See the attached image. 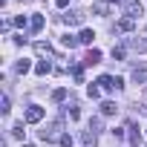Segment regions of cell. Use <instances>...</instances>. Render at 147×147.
Instances as JSON below:
<instances>
[{
	"label": "cell",
	"mask_w": 147,
	"mask_h": 147,
	"mask_svg": "<svg viewBox=\"0 0 147 147\" xmlns=\"http://www.w3.org/2000/svg\"><path fill=\"white\" fill-rule=\"evenodd\" d=\"M52 101H58V104L66 101V90H55V92H52Z\"/></svg>",
	"instance_id": "22"
},
{
	"label": "cell",
	"mask_w": 147,
	"mask_h": 147,
	"mask_svg": "<svg viewBox=\"0 0 147 147\" xmlns=\"http://www.w3.org/2000/svg\"><path fill=\"white\" fill-rule=\"evenodd\" d=\"M124 15H127L130 20H138V18L144 15V6L138 3V0H124Z\"/></svg>",
	"instance_id": "2"
},
{
	"label": "cell",
	"mask_w": 147,
	"mask_h": 147,
	"mask_svg": "<svg viewBox=\"0 0 147 147\" xmlns=\"http://www.w3.org/2000/svg\"><path fill=\"white\" fill-rule=\"evenodd\" d=\"M107 3H118V0H107Z\"/></svg>",
	"instance_id": "29"
},
{
	"label": "cell",
	"mask_w": 147,
	"mask_h": 147,
	"mask_svg": "<svg viewBox=\"0 0 147 147\" xmlns=\"http://www.w3.org/2000/svg\"><path fill=\"white\" fill-rule=\"evenodd\" d=\"M87 95H90V98H101V87L90 84V87H87Z\"/></svg>",
	"instance_id": "18"
},
{
	"label": "cell",
	"mask_w": 147,
	"mask_h": 147,
	"mask_svg": "<svg viewBox=\"0 0 147 147\" xmlns=\"http://www.w3.org/2000/svg\"><path fill=\"white\" fill-rule=\"evenodd\" d=\"M133 81H136V84L147 81V69H133Z\"/></svg>",
	"instance_id": "14"
},
{
	"label": "cell",
	"mask_w": 147,
	"mask_h": 147,
	"mask_svg": "<svg viewBox=\"0 0 147 147\" xmlns=\"http://www.w3.org/2000/svg\"><path fill=\"white\" fill-rule=\"evenodd\" d=\"M113 58L121 61V58H124V46H113Z\"/></svg>",
	"instance_id": "24"
},
{
	"label": "cell",
	"mask_w": 147,
	"mask_h": 147,
	"mask_svg": "<svg viewBox=\"0 0 147 147\" xmlns=\"http://www.w3.org/2000/svg\"><path fill=\"white\" fill-rule=\"evenodd\" d=\"M55 6H61V9H63V6H69V0H55Z\"/></svg>",
	"instance_id": "28"
},
{
	"label": "cell",
	"mask_w": 147,
	"mask_h": 147,
	"mask_svg": "<svg viewBox=\"0 0 147 147\" xmlns=\"http://www.w3.org/2000/svg\"><path fill=\"white\" fill-rule=\"evenodd\" d=\"M43 23H46V20H43V15H32V23H29V32H35V35H38V32L43 29Z\"/></svg>",
	"instance_id": "6"
},
{
	"label": "cell",
	"mask_w": 147,
	"mask_h": 147,
	"mask_svg": "<svg viewBox=\"0 0 147 147\" xmlns=\"http://www.w3.org/2000/svg\"><path fill=\"white\" fill-rule=\"evenodd\" d=\"M98 61H101V52H98V49H90V52H87V58H84V63H87V66H92V63H98Z\"/></svg>",
	"instance_id": "9"
},
{
	"label": "cell",
	"mask_w": 147,
	"mask_h": 147,
	"mask_svg": "<svg viewBox=\"0 0 147 147\" xmlns=\"http://www.w3.org/2000/svg\"><path fill=\"white\" fill-rule=\"evenodd\" d=\"M23 133H26V130H23V121H18V124L12 127V136H15V138H23Z\"/></svg>",
	"instance_id": "19"
},
{
	"label": "cell",
	"mask_w": 147,
	"mask_h": 147,
	"mask_svg": "<svg viewBox=\"0 0 147 147\" xmlns=\"http://www.w3.org/2000/svg\"><path fill=\"white\" fill-rule=\"evenodd\" d=\"M35 49H38V52H46V55H52V46H49V43H43V40H38V43H35Z\"/></svg>",
	"instance_id": "21"
},
{
	"label": "cell",
	"mask_w": 147,
	"mask_h": 147,
	"mask_svg": "<svg viewBox=\"0 0 147 147\" xmlns=\"http://www.w3.org/2000/svg\"><path fill=\"white\" fill-rule=\"evenodd\" d=\"M61 43H63V46H66V49H72V46H78V43H81V40H78V38H75V35H63V38H61Z\"/></svg>",
	"instance_id": "13"
},
{
	"label": "cell",
	"mask_w": 147,
	"mask_h": 147,
	"mask_svg": "<svg viewBox=\"0 0 147 147\" xmlns=\"http://www.w3.org/2000/svg\"><path fill=\"white\" fill-rule=\"evenodd\" d=\"M98 84H101V90H107V92H118V90H124V81H121V78H113V75H101Z\"/></svg>",
	"instance_id": "1"
},
{
	"label": "cell",
	"mask_w": 147,
	"mask_h": 147,
	"mask_svg": "<svg viewBox=\"0 0 147 147\" xmlns=\"http://www.w3.org/2000/svg\"><path fill=\"white\" fill-rule=\"evenodd\" d=\"M61 144H63V147H72V138H69V136H61Z\"/></svg>",
	"instance_id": "27"
},
{
	"label": "cell",
	"mask_w": 147,
	"mask_h": 147,
	"mask_svg": "<svg viewBox=\"0 0 147 147\" xmlns=\"http://www.w3.org/2000/svg\"><path fill=\"white\" fill-rule=\"evenodd\" d=\"M35 72H38V75H49V72H52V63H49V61H38V63H35Z\"/></svg>",
	"instance_id": "8"
},
{
	"label": "cell",
	"mask_w": 147,
	"mask_h": 147,
	"mask_svg": "<svg viewBox=\"0 0 147 147\" xmlns=\"http://www.w3.org/2000/svg\"><path fill=\"white\" fill-rule=\"evenodd\" d=\"M92 12H95V15H107V12H110V3H107V0H104V3H95Z\"/></svg>",
	"instance_id": "16"
},
{
	"label": "cell",
	"mask_w": 147,
	"mask_h": 147,
	"mask_svg": "<svg viewBox=\"0 0 147 147\" xmlns=\"http://www.w3.org/2000/svg\"><path fill=\"white\" fill-rule=\"evenodd\" d=\"M61 20L66 26H81L84 23V12H66V15H61Z\"/></svg>",
	"instance_id": "4"
},
{
	"label": "cell",
	"mask_w": 147,
	"mask_h": 147,
	"mask_svg": "<svg viewBox=\"0 0 147 147\" xmlns=\"http://www.w3.org/2000/svg\"><path fill=\"white\" fill-rule=\"evenodd\" d=\"M115 110H118L115 101H104V104H101V115H115Z\"/></svg>",
	"instance_id": "12"
},
{
	"label": "cell",
	"mask_w": 147,
	"mask_h": 147,
	"mask_svg": "<svg viewBox=\"0 0 147 147\" xmlns=\"http://www.w3.org/2000/svg\"><path fill=\"white\" fill-rule=\"evenodd\" d=\"M40 118H43V107H38V104L26 107V113H23V121H26V124H38Z\"/></svg>",
	"instance_id": "3"
},
{
	"label": "cell",
	"mask_w": 147,
	"mask_h": 147,
	"mask_svg": "<svg viewBox=\"0 0 147 147\" xmlns=\"http://www.w3.org/2000/svg\"><path fill=\"white\" fill-rule=\"evenodd\" d=\"M92 38H95L92 29H81V35H78V40H81L84 46H92Z\"/></svg>",
	"instance_id": "7"
},
{
	"label": "cell",
	"mask_w": 147,
	"mask_h": 147,
	"mask_svg": "<svg viewBox=\"0 0 147 147\" xmlns=\"http://www.w3.org/2000/svg\"><path fill=\"white\" fill-rule=\"evenodd\" d=\"M9 110H12V104H9V95H3V98H0V113H3V115H9Z\"/></svg>",
	"instance_id": "17"
},
{
	"label": "cell",
	"mask_w": 147,
	"mask_h": 147,
	"mask_svg": "<svg viewBox=\"0 0 147 147\" xmlns=\"http://www.w3.org/2000/svg\"><path fill=\"white\" fill-rule=\"evenodd\" d=\"M81 147H98V138H95L92 130H84L81 133Z\"/></svg>",
	"instance_id": "5"
},
{
	"label": "cell",
	"mask_w": 147,
	"mask_h": 147,
	"mask_svg": "<svg viewBox=\"0 0 147 147\" xmlns=\"http://www.w3.org/2000/svg\"><path fill=\"white\" fill-rule=\"evenodd\" d=\"M133 26H136V20H130V18L118 20V32H133Z\"/></svg>",
	"instance_id": "11"
},
{
	"label": "cell",
	"mask_w": 147,
	"mask_h": 147,
	"mask_svg": "<svg viewBox=\"0 0 147 147\" xmlns=\"http://www.w3.org/2000/svg\"><path fill=\"white\" fill-rule=\"evenodd\" d=\"M130 141L138 147V141H141V136H138V130H133V124H130Z\"/></svg>",
	"instance_id": "23"
},
{
	"label": "cell",
	"mask_w": 147,
	"mask_h": 147,
	"mask_svg": "<svg viewBox=\"0 0 147 147\" xmlns=\"http://www.w3.org/2000/svg\"><path fill=\"white\" fill-rule=\"evenodd\" d=\"M29 23H32V18H26V15H18V18L12 20V26H18V29H26Z\"/></svg>",
	"instance_id": "10"
},
{
	"label": "cell",
	"mask_w": 147,
	"mask_h": 147,
	"mask_svg": "<svg viewBox=\"0 0 147 147\" xmlns=\"http://www.w3.org/2000/svg\"><path fill=\"white\" fill-rule=\"evenodd\" d=\"M72 75H75V81H84V69L81 66H72Z\"/></svg>",
	"instance_id": "26"
},
{
	"label": "cell",
	"mask_w": 147,
	"mask_h": 147,
	"mask_svg": "<svg viewBox=\"0 0 147 147\" xmlns=\"http://www.w3.org/2000/svg\"><path fill=\"white\" fill-rule=\"evenodd\" d=\"M90 130H92V133H101V118H92V121H90Z\"/></svg>",
	"instance_id": "25"
},
{
	"label": "cell",
	"mask_w": 147,
	"mask_h": 147,
	"mask_svg": "<svg viewBox=\"0 0 147 147\" xmlns=\"http://www.w3.org/2000/svg\"><path fill=\"white\" fill-rule=\"evenodd\" d=\"M66 110H69V118H72V121H78V118H81V110H78L75 104H69Z\"/></svg>",
	"instance_id": "20"
},
{
	"label": "cell",
	"mask_w": 147,
	"mask_h": 147,
	"mask_svg": "<svg viewBox=\"0 0 147 147\" xmlns=\"http://www.w3.org/2000/svg\"><path fill=\"white\" fill-rule=\"evenodd\" d=\"M15 69L20 72V75H26V72L32 69V63H29V61H18V63H15Z\"/></svg>",
	"instance_id": "15"
}]
</instances>
